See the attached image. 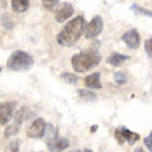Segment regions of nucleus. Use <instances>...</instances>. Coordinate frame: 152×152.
I'll return each mask as SVG.
<instances>
[{
    "mask_svg": "<svg viewBox=\"0 0 152 152\" xmlns=\"http://www.w3.org/2000/svg\"><path fill=\"white\" fill-rule=\"evenodd\" d=\"M97 132V124H94V126H91V133H96Z\"/></svg>",
    "mask_w": 152,
    "mask_h": 152,
    "instance_id": "nucleus-26",
    "label": "nucleus"
},
{
    "mask_svg": "<svg viewBox=\"0 0 152 152\" xmlns=\"http://www.w3.org/2000/svg\"><path fill=\"white\" fill-rule=\"evenodd\" d=\"M84 29H86L84 17L77 15L76 18H72L71 21H68V24L61 29V32L57 35V42L64 47L73 46L84 33Z\"/></svg>",
    "mask_w": 152,
    "mask_h": 152,
    "instance_id": "nucleus-1",
    "label": "nucleus"
},
{
    "mask_svg": "<svg viewBox=\"0 0 152 152\" xmlns=\"http://www.w3.org/2000/svg\"><path fill=\"white\" fill-rule=\"evenodd\" d=\"M60 0H42V4H43V7L48 11H53L54 8L57 7V4H58Z\"/></svg>",
    "mask_w": 152,
    "mask_h": 152,
    "instance_id": "nucleus-21",
    "label": "nucleus"
},
{
    "mask_svg": "<svg viewBox=\"0 0 152 152\" xmlns=\"http://www.w3.org/2000/svg\"><path fill=\"white\" fill-rule=\"evenodd\" d=\"M46 126H47L46 120L43 118H37V119L33 120L32 124L28 127L26 134L31 138H42L44 136V132H46Z\"/></svg>",
    "mask_w": 152,
    "mask_h": 152,
    "instance_id": "nucleus-6",
    "label": "nucleus"
},
{
    "mask_svg": "<svg viewBox=\"0 0 152 152\" xmlns=\"http://www.w3.org/2000/svg\"><path fill=\"white\" fill-rule=\"evenodd\" d=\"M122 40L130 50H137L141 44V36L137 29H129L122 35Z\"/></svg>",
    "mask_w": 152,
    "mask_h": 152,
    "instance_id": "nucleus-7",
    "label": "nucleus"
},
{
    "mask_svg": "<svg viewBox=\"0 0 152 152\" xmlns=\"http://www.w3.org/2000/svg\"><path fill=\"white\" fill-rule=\"evenodd\" d=\"M33 66V58L31 54H28L26 51L22 50H17L8 57L7 60V68L10 71H28Z\"/></svg>",
    "mask_w": 152,
    "mask_h": 152,
    "instance_id": "nucleus-3",
    "label": "nucleus"
},
{
    "mask_svg": "<svg viewBox=\"0 0 152 152\" xmlns=\"http://www.w3.org/2000/svg\"><path fill=\"white\" fill-rule=\"evenodd\" d=\"M144 48H145V53L148 54L149 58H152V37H149V39L145 40Z\"/></svg>",
    "mask_w": 152,
    "mask_h": 152,
    "instance_id": "nucleus-23",
    "label": "nucleus"
},
{
    "mask_svg": "<svg viewBox=\"0 0 152 152\" xmlns=\"http://www.w3.org/2000/svg\"><path fill=\"white\" fill-rule=\"evenodd\" d=\"M61 80L65 82L66 84H76L79 82V77L75 75V73H71V72H62L61 73Z\"/></svg>",
    "mask_w": 152,
    "mask_h": 152,
    "instance_id": "nucleus-19",
    "label": "nucleus"
},
{
    "mask_svg": "<svg viewBox=\"0 0 152 152\" xmlns=\"http://www.w3.org/2000/svg\"><path fill=\"white\" fill-rule=\"evenodd\" d=\"M20 129H21V123H18V122H14V123L8 124L7 129L4 130V137H7V138H10V137H14L15 134H18Z\"/></svg>",
    "mask_w": 152,
    "mask_h": 152,
    "instance_id": "nucleus-16",
    "label": "nucleus"
},
{
    "mask_svg": "<svg viewBox=\"0 0 152 152\" xmlns=\"http://www.w3.org/2000/svg\"><path fill=\"white\" fill-rule=\"evenodd\" d=\"M17 107V101H6L0 102V124L4 126L12 118V112Z\"/></svg>",
    "mask_w": 152,
    "mask_h": 152,
    "instance_id": "nucleus-8",
    "label": "nucleus"
},
{
    "mask_svg": "<svg viewBox=\"0 0 152 152\" xmlns=\"http://www.w3.org/2000/svg\"><path fill=\"white\" fill-rule=\"evenodd\" d=\"M20 151V141L12 140V142L10 144V152H18Z\"/></svg>",
    "mask_w": 152,
    "mask_h": 152,
    "instance_id": "nucleus-25",
    "label": "nucleus"
},
{
    "mask_svg": "<svg viewBox=\"0 0 152 152\" xmlns=\"http://www.w3.org/2000/svg\"><path fill=\"white\" fill-rule=\"evenodd\" d=\"M71 152H80L79 149H73V151H71Z\"/></svg>",
    "mask_w": 152,
    "mask_h": 152,
    "instance_id": "nucleus-29",
    "label": "nucleus"
},
{
    "mask_svg": "<svg viewBox=\"0 0 152 152\" xmlns=\"http://www.w3.org/2000/svg\"><path fill=\"white\" fill-rule=\"evenodd\" d=\"M130 57L126 56V54H120V53H112L111 56L107 58V62L111 66H115V68H119L124 64V61H127Z\"/></svg>",
    "mask_w": 152,
    "mask_h": 152,
    "instance_id": "nucleus-12",
    "label": "nucleus"
},
{
    "mask_svg": "<svg viewBox=\"0 0 152 152\" xmlns=\"http://www.w3.org/2000/svg\"><path fill=\"white\" fill-rule=\"evenodd\" d=\"M134 152H145V151L141 148V147H138V148H136V151H134Z\"/></svg>",
    "mask_w": 152,
    "mask_h": 152,
    "instance_id": "nucleus-27",
    "label": "nucleus"
},
{
    "mask_svg": "<svg viewBox=\"0 0 152 152\" xmlns=\"http://www.w3.org/2000/svg\"><path fill=\"white\" fill-rule=\"evenodd\" d=\"M101 62V56L94 50H86V51L77 53L71 58V64L75 72L83 73L88 72L90 69H94Z\"/></svg>",
    "mask_w": 152,
    "mask_h": 152,
    "instance_id": "nucleus-2",
    "label": "nucleus"
},
{
    "mask_svg": "<svg viewBox=\"0 0 152 152\" xmlns=\"http://www.w3.org/2000/svg\"><path fill=\"white\" fill-rule=\"evenodd\" d=\"M32 116V111L28 108V107H22V108H20L18 111H17L15 113V122H18V123H24V120L29 119Z\"/></svg>",
    "mask_w": 152,
    "mask_h": 152,
    "instance_id": "nucleus-15",
    "label": "nucleus"
},
{
    "mask_svg": "<svg viewBox=\"0 0 152 152\" xmlns=\"http://www.w3.org/2000/svg\"><path fill=\"white\" fill-rule=\"evenodd\" d=\"M104 29V21H102V17L101 15H94L93 20L88 22V25H86V29H84V36L86 39H96Z\"/></svg>",
    "mask_w": 152,
    "mask_h": 152,
    "instance_id": "nucleus-4",
    "label": "nucleus"
},
{
    "mask_svg": "<svg viewBox=\"0 0 152 152\" xmlns=\"http://www.w3.org/2000/svg\"><path fill=\"white\" fill-rule=\"evenodd\" d=\"M43 137H46V144H47V148H50V147L54 144V141L60 137V134H58V129H56L51 123H47V126H46V132H44Z\"/></svg>",
    "mask_w": 152,
    "mask_h": 152,
    "instance_id": "nucleus-10",
    "label": "nucleus"
},
{
    "mask_svg": "<svg viewBox=\"0 0 152 152\" xmlns=\"http://www.w3.org/2000/svg\"><path fill=\"white\" fill-rule=\"evenodd\" d=\"M0 73H1V66H0Z\"/></svg>",
    "mask_w": 152,
    "mask_h": 152,
    "instance_id": "nucleus-30",
    "label": "nucleus"
},
{
    "mask_svg": "<svg viewBox=\"0 0 152 152\" xmlns=\"http://www.w3.org/2000/svg\"><path fill=\"white\" fill-rule=\"evenodd\" d=\"M115 138L118 140L119 144H123V142H129L130 145H133L134 142L140 140V134L134 132H130L127 127H118L115 130Z\"/></svg>",
    "mask_w": 152,
    "mask_h": 152,
    "instance_id": "nucleus-5",
    "label": "nucleus"
},
{
    "mask_svg": "<svg viewBox=\"0 0 152 152\" xmlns=\"http://www.w3.org/2000/svg\"><path fill=\"white\" fill-rule=\"evenodd\" d=\"M12 11L22 14L29 8V0H11Z\"/></svg>",
    "mask_w": 152,
    "mask_h": 152,
    "instance_id": "nucleus-14",
    "label": "nucleus"
},
{
    "mask_svg": "<svg viewBox=\"0 0 152 152\" xmlns=\"http://www.w3.org/2000/svg\"><path fill=\"white\" fill-rule=\"evenodd\" d=\"M1 25H3L6 29H12L14 28V25H15V22H14V20L11 18V15L10 14H4L3 17H1Z\"/></svg>",
    "mask_w": 152,
    "mask_h": 152,
    "instance_id": "nucleus-20",
    "label": "nucleus"
},
{
    "mask_svg": "<svg viewBox=\"0 0 152 152\" xmlns=\"http://www.w3.org/2000/svg\"><path fill=\"white\" fill-rule=\"evenodd\" d=\"M100 72H93L90 75H87L84 77V84L87 88H101L102 84H101V79H100Z\"/></svg>",
    "mask_w": 152,
    "mask_h": 152,
    "instance_id": "nucleus-11",
    "label": "nucleus"
},
{
    "mask_svg": "<svg viewBox=\"0 0 152 152\" xmlns=\"http://www.w3.org/2000/svg\"><path fill=\"white\" fill-rule=\"evenodd\" d=\"M73 12H75L73 6L71 3H68V1H65V3H62L60 7L57 8L56 21L57 22H65V21H68V18H71L73 15Z\"/></svg>",
    "mask_w": 152,
    "mask_h": 152,
    "instance_id": "nucleus-9",
    "label": "nucleus"
},
{
    "mask_svg": "<svg viewBox=\"0 0 152 152\" xmlns=\"http://www.w3.org/2000/svg\"><path fill=\"white\" fill-rule=\"evenodd\" d=\"M79 98H82V100L84 101H96L97 100V94L94 91H91V90H88V88H82V90H79Z\"/></svg>",
    "mask_w": 152,
    "mask_h": 152,
    "instance_id": "nucleus-17",
    "label": "nucleus"
},
{
    "mask_svg": "<svg viewBox=\"0 0 152 152\" xmlns=\"http://www.w3.org/2000/svg\"><path fill=\"white\" fill-rule=\"evenodd\" d=\"M68 147H69V141L66 140V138H64V137H58V138L54 141V144L48 149L51 152H61V151H64V149H66Z\"/></svg>",
    "mask_w": 152,
    "mask_h": 152,
    "instance_id": "nucleus-13",
    "label": "nucleus"
},
{
    "mask_svg": "<svg viewBox=\"0 0 152 152\" xmlns=\"http://www.w3.org/2000/svg\"><path fill=\"white\" fill-rule=\"evenodd\" d=\"M115 82H116V84H119V86L124 84L126 82H127V76H126V73L115 72Z\"/></svg>",
    "mask_w": 152,
    "mask_h": 152,
    "instance_id": "nucleus-22",
    "label": "nucleus"
},
{
    "mask_svg": "<svg viewBox=\"0 0 152 152\" xmlns=\"http://www.w3.org/2000/svg\"><path fill=\"white\" fill-rule=\"evenodd\" d=\"M83 152H93V151H91V149H88V148H86Z\"/></svg>",
    "mask_w": 152,
    "mask_h": 152,
    "instance_id": "nucleus-28",
    "label": "nucleus"
},
{
    "mask_svg": "<svg viewBox=\"0 0 152 152\" xmlns=\"http://www.w3.org/2000/svg\"><path fill=\"white\" fill-rule=\"evenodd\" d=\"M144 145L147 147V149H148V151L152 152V132L144 138Z\"/></svg>",
    "mask_w": 152,
    "mask_h": 152,
    "instance_id": "nucleus-24",
    "label": "nucleus"
},
{
    "mask_svg": "<svg viewBox=\"0 0 152 152\" xmlns=\"http://www.w3.org/2000/svg\"><path fill=\"white\" fill-rule=\"evenodd\" d=\"M132 11L137 15H145V17H149L152 18V10H148V8H144L138 6V4H133L132 6Z\"/></svg>",
    "mask_w": 152,
    "mask_h": 152,
    "instance_id": "nucleus-18",
    "label": "nucleus"
}]
</instances>
